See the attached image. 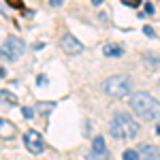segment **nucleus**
<instances>
[{
	"mask_svg": "<svg viewBox=\"0 0 160 160\" xmlns=\"http://www.w3.org/2000/svg\"><path fill=\"white\" fill-rule=\"evenodd\" d=\"M128 105L141 120H158L160 118V100H156L148 92H135L128 100Z\"/></svg>",
	"mask_w": 160,
	"mask_h": 160,
	"instance_id": "1",
	"label": "nucleus"
},
{
	"mask_svg": "<svg viewBox=\"0 0 160 160\" xmlns=\"http://www.w3.org/2000/svg\"><path fill=\"white\" fill-rule=\"evenodd\" d=\"M111 135L115 137L118 141L122 139H135L139 135V124L128 118L126 113H115L113 120H111Z\"/></svg>",
	"mask_w": 160,
	"mask_h": 160,
	"instance_id": "2",
	"label": "nucleus"
},
{
	"mask_svg": "<svg viewBox=\"0 0 160 160\" xmlns=\"http://www.w3.org/2000/svg\"><path fill=\"white\" fill-rule=\"evenodd\" d=\"M102 92L109 96V98H124L130 94V79L124 77V75H111L102 81Z\"/></svg>",
	"mask_w": 160,
	"mask_h": 160,
	"instance_id": "3",
	"label": "nucleus"
},
{
	"mask_svg": "<svg viewBox=\"0 0 160 160\" xmlns=\"http://www.w3.org/2000/svg\"><path fill=\"white\" fill-rule=\"evenodd\" d=\"M24 53H26V43L22 41V38H17V37L4 38V43H2V56H4L9 62L22 58Z\"/></svg>",
	"mask_w": 160,
	"mask_h": 160,
	"instance_id": "4",
	"label": "nucleus"
},
{
	"mask_svg": "<svg viewBox=\"0 0 160 160\" xmlns=\"http://www.w3.org/2000/svg\"><path fill=\"white\" fill-rule=\"evenodd\" d=\"M24 145L30 154H43L45 152V141H43L41 132H37V130H28L24 135Z\"/></svg>",
	"mask_w": 160,
	"mask_h": 160,
	"instance_id": "5",
	"label": "nucleus"
},
{
	"mask_svg": "<svg viewBox=\"0 0 160 160\" xmlns=\"http://www.w3.org/2000/svg\"><path fill=\"white\" fill-rule=\"evenodd\" d=\"M60 47H62V51H66V53H71V56L83 51V45H81L73 34H62L60 37Z\"/></svg>",
	"mask_w": 160,
	"mask_h": 160,
	"instance_id": "6",
	"label": "nucleus"
},
{
	"mask_svg": "<svg viewBox=\"0 0 160 160\" xmlns=\"http://www.w3.org/2000/svg\"><path fill=\"white\" fill-rule=\"evenodd\" d=\"M139 152H141V160H160V149L156 145L143 143L139 145Z\"/></svg>",
	"mask_w": 160,
	"mask_h": 160,
	"instance_id": "7",
	"label": "nucleus"
},
{
	"mask_svg": "<svg viewBox=\"0 0 160 160\" xmlns=\"http://www.w3.org/2000/svg\"><path fill=\"white\" fill-rule=\"evenodd\" d=\"M0 132H2V139H11L15 135V128L7 118H0Z\"/></svg>",
	"mask_w": 160,
	"mask_h": 160,
	"instance_id": "8",
	"label": "nucleus"
},
{
	"mask_svg": "<svg viewBox=\"0 0 160 160\" xmlns=\"http://www.w3.org/2000/svg\"><path fill=\"white\" fill-rule=\"evenodd\" d=\"M102 53H105L107 58H120V56H124V49L120 45H105Z\"/></svg>",
	"mask_w": 160,
	"mask_h": 160,
	"instance_id": "9",
	"label": "nucleus"
},
{
	"mask_svg": "<svg viewBox=\"0 0 160 160\" xmlns=\"http://www.w3.org/2000/svg\"><path fill=\"white\" fill-rule=\"evenodd\" d=\"M0 98H2L4 105H17V96L11 94L9 90H0Z\"/></svg>",
	"mask_w": 160,
	"mask_h": 160,
	"instance_id": "10",
	"label": "nucleus"
},
{
	"mask_svg": "<svg viewBox=\"0 0 160 160\" xmlns=\"http://www.w3.org/2000/svg\"><path fill=\"white\" fill-rule=\"evenodd\" d=\"M122 160H141V152L139 149H124Z\"/></svg>",
	"mask_w": 160,
	"mask_h": 160,
	"instance_id": "11",
	"label": "nucleus"
},
{
	"mask_svg": "<svg viewBox=\"0 0 160 160\" xmlns=\"http://www.w3.org/2000/svg\"><path fill=\"white\" fill-rule=\"evenodd\" d=\"M92 149H96V152H107V143H105V139H102V137H94V141H92Z\"/></svg>",
	"mask_w": 160,
	"mask_h": 160,
	"instance_id": "12",
	"label": "nucleus"
},
{
	"mask_svg": "<svg viewBox=\"0 0 160 160\" xmlns=\"http://www.w3.org/2000/svg\"><path fill=\"white\" fill-rule=\"evenodd\" d=\"M88 160H109V149H107V152H96V149H92V154L88 156Z\"/></svg>",
	"mask_w": 160,
	"mask_h": 160,
	"instance_id": "13",
	"label": "nucleus"
},
{
	"mask_svg": "<svg viewBox=\"0 0 160 160\" xmlns=\"http://www.w3.org/2000/svg\"><path fill=\"white\" fill-rule=\"evenodd\" d=\"M53 107H56L53 102H47V105H45V102H41V105H38V111H41V113H49Z\"/></svg>",
	"mask_w": 160,
	"mask_h": 160,
	"instance_id": "14",
	"label": "nucleus"
},
{
	"mask_svg": "<svg viewBox=\"0 0 160 160\" xmlns=\"http://www.w3.org/2000/svg\"><path fill=\"white\" fill-rule=\"evenodd\" d=\"M22 113H24L26 120H30V118L34 115V109H32V107H24V109H22Z\"/></svg>",
	"mask_w": 160,
	"mask_h": 160,
	"instance_id": "15",
	"label": "nucleus"
},
{
	"mask_svg": "<svg viewBox=\"0 0 160 160\" xmlns=\"http://www.w3.org/2000/svg\"><path fill=\"white\" fill-rule=\"evenodd\" d=\"M122 2L126 4V7H132V9H137V7L141 4V0H122Z\"/></svg>",
	"mask_w": 160,
	"mask_h": 160,
	"instance_id": "16",
	"label": "nucleus"
},
{
	"mask_svg": "<svg viewBox=\"0 0 160 160\" xmlns=\"http://www.w3.org/2000/svg\"><path fill=\"white\" fill-rule=\"evenodd\" d=\"M143 32H145V34H148L149 38H154V37H156V34H154V28H152V26H145V28H143Z\"/></svg>",
	"mask_w": 160,
	"mask_h": 160,
	"instance_id": "17",
	"label": "nucleus"
},
{
	"mask_svg": "<svg viewBox=\"0 0 160 160\" xmlns=\"http://www.w3.org/2000/svg\"><path fill=\"white\" fill-rule=\"evenodd\" d=\"M7 2H9L11 7H15V9H22V7H24V4H22V0H7Z\"/></svg>",
	"mask_w": 160,
	"mask_h": 160,
	"instance_id": "18",
	"label": "nucleus"
},
{
	"mask_svg": "<svg viewBox=\"0 0 160 160\" xmlns=\"http://www.w3.org/2000/svg\"><path fill=\"white\" fill-rule=\"evenodd\" d=\"M37 83H38V86H45V83H47V77H45V75H38V77H37Z\"/></svg>",
	"mask_w": 160,
	"mask_h": 160,
	"instance_id": "19",
	"label": "nucleus"
},
{
	"mask_svg": "<svg viewBox=\"0 0 160 160\" xmlns=\"http://www.w3.org/2000/svg\"><path fill=\"white\" fill-rule=\"evenodd\" d=\"M145 11H148V13H154V7H152L149 2H145Z\"/></svg>",
	"mask_w": 160,
	"mask_h": 160,
	"instance_id": "20",
	"label": "nucleus"
},
{
	"mask_svg": "<svg viewBox=\"0 0 160 160\" xmlns=\"http://www.w3.org/2000/svg\"><path fill=\"white\" fill-rule=\"evenodd\" d=\"M51 7H62V0H51Z\"/></svg>",
	"mask_w": 160,
	"mask_h": 160,
	"instance_id": "21",
	"label": "nucleus"
},
{
	"mask_svg": "<svg viewBox=\"0 0 160 160\" xmlns=\"http://www.w3.org/2000/svg\"><path fill=\"white\" fill-rule=\"evenodd\" d=\"M92 4H94V7H100V4H102V0H92Z\"/></svg>",
	"mask_w": 160,
	"mask_h": 160,
	"instance_id": "22",
	"label": "nucleus"
},
{
	"mask_svg": "<svg viewBox=\"0 0 160 160\" xmlns=\"http://www.w3.org/2000/svg\"><path fill=\"white\" fill-rule=\"evenodd\" d=\"M156 132H158V137H160V122L156 124Z\"/></svg>",
	"mask_w": 160,
	"mask_h": 160,
	"instance_id": "23",
	"label": "nucleus"
}]
</instances>
